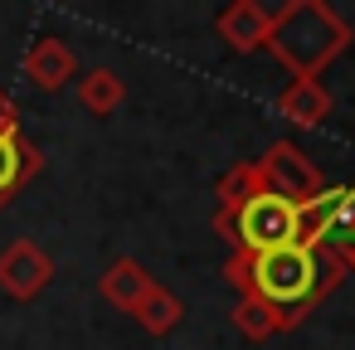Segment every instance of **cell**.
<instances>
[{
    "instance_id": "30bf717a",
    "label": "cell",
    "mask_w": 355,
    "mask_h": 350,
    "mask_svg": "<svg viewBox=\"0 0 355 350\" xmlns=\"http://www.w3.org/2000/svg\"><path fill=\"white\" fill-rule=\"evenodd\" d=\"M151 287H156V277H151L137 258H117V263L103 272V282H98V292H103L117 311H137V306L151 297Z\"/></svg>"
},
{
    "instance_id": "8fae6325",
    "label": "cell",
    "mask_w": 355,
    "mask_h": 350,
    "mask_svg": "<svg viewBox=\"0 0 355 350\" xmlns=\"http://www.w3.org/2000/svg\"><path fill=\"white\" fill-rule=\"evenodd\" d=\"M277 112H282L287 122H297V127H321V122L331 117V93H326L316 78H297V83L282 88Z\"/></svg>"
},
{
    "instance_id": "8992f818",
    "label": "cell",
    "mask_w": 355,
    "mask_h": 350,
    "mask_svg": "<svg viewBox=\"0 0 355 350\" xmlns=\"http://www.w3.org/2000/svg\"><path fill=\"white\" fill-rule=\"evenodd\" d=\"M49 277H54V258L40 243L15 238V243L0 248V292H6V297L30 301V297H40L49 287Z\"/></svg>"
},
{
    "instance_id": "e0dca14e",
    "label": "cell",
    "mask_w": 355,
    "mask_h": 350,
    "mask_svg": "<svg viewBox=\"0 0 355 350\" xmlns=\"http://www.w3.org/2000/svg\"><path fill=\"white\" fill-rule=\"evenodd\" d=\"M340 263H345V272H355V253H350V258H340Z\"/></svg>"
},
{
    "instance_id": "9c48e42d",
    "label": "cell",
    "mask_w": 355,
    "mask_h": 350,
    "mask_svg": "<svg viewBox=\"0 0 355 350\" xmlns=\"http://www.w3.org/2000/svg\"><path fill=\"white\" fill-rule=\"evenodd\" d=\"M73 73H78V59H73V49H69L64 40L40 35V40L30 44V54H25V78H30L35 88L59 93V88H64Z\"/></svg>"
},
{
    "instance_id": "6da1fadb",
    "label": "cell",
    "mask_w": 355,
    "mask_h": 350,
    "mask_svg": "<svg viewBox=\"0 0 355 350\" xmlns=\"http://www.w3.org/2000/svg\"><path fill=\"white\" fill-rule=\"evenodd\" d=\"M224 277L239 287V297H258L263 306L277 311L282 326L306 321L316 301H326L345 282V263L326 248H272V253H234Z\"/></svg>"
},
{
    "instance_id": "4fadbf2b",
    "label": "cell",
    "mask_w": 355,
    "mask_h": 350,
    "mask_svg": "<svg viewBox=\"0 0 355 350\" xmlns=\"http://www.w3.org/2000/svg\"><path fill=\"white\" fill-rule=\"evenodd\" d=\"M132 316H137V321H141L151 335H166V331H175V326H180V316H185V301H180L171 287H151V297H146V301H141Z\"/></svg>"
},
{
    "instance_id": "5b68a950",
    "label": "cell",
    "mask_w": 355,
    "mask_h": 350,
    "mask_svg": "<svg viewBox=\"0 0 355 350\" xmlns=\"http://www.w3.org/2000/svg\"><path fill=\"white\" fill-rule=\"evenodd\" d=\"M253 166H258V175H263V190L277 195V200H287V204H311V200L326 190L321 170H316L297 146H287V141L268 146V156H258Z\"/></svg>"
},
{
    "instance_id": "7a4b0ae2",
    "label": "cell",
    "mask_w": 355,
    "mask_h": 350,
    "mask_svg": "<svg viewBox=\"0 0 355 350\" xmlns=\"http://www.w3.org/2000/svg\"><path fill=\"white\" fill-rule=\"evenodd\" d=\"M263 49H272V59L297 78H316L326 73V64H336L350 49V25L326 0H287L282 10H272Z\"/></svg>"
},
{
    "instance_id": "ba28073f",
    "label": "cell",
    "mask_w": 355,
    "mask_h": 350,
    "mask_svg": "<svg viewBox=\"0 0 355 350\" xmlns=\"http://www.w3.org/2000/svg\"><path fill=\"white\" fill-rule=\"evenodd\" d=\"M40 146L25 132H0V209H6L35 175H40Z\"/></svg>"
},
{
    "instance_id": "277c9868",
    "label": "cell",
    "mask_w": 355,
    "mask_h": 350,
    "mask_svg": "<svg viewBox=\"0 0 355 350\" xmlns=\"http://www.w3.org/2000/svg\"><path fill=\"white\" fill-rule=\"evenodd\" d=\"M306 248H326L336 258L355 253V185H331L306 204V229H302Z\"/></svg>"
},
{
    "instance_id": "9a60e30c",
    "label": "cell",
    "mask_w": 355,
    "mask_h": 350,
    "mask_svg": "<svg viewBox=\"0 0 355 350\" xmlns=\"http://www.w3.org/2000/svg\"><path fill=\"white\" fill-rule=\"evenodd\" d=\"M234 326H239L248 340H268L272 331H282L277 311H272V306H263L258 297H239V306H234Z\"/></svg>"
},
{
    "instance_id": "2e32d148",
    "label": "cell",
    "mask_w": 355,
    "mask_h": 350,
    "mask_svg": "<svg viewBox=\"0 0 355 350\" xmlns=\"http://www.w3.org/2000/svg\"><path fill=\"white\" fill-rule=\"evenodd\" d=\"M0 132H20V112H15V103H10L6 88H0Z\"/></svg>"
},
{
    "instance_id": "7c38bea8",
    "label": "cell",
    "mask_w": 355,
    "mask_h": 350,
    "mask_svg": "<svg viewBox=\"0 0 355 350\" xmlns=\"http://www.w3.org/2000/svg\"><path fill=\"white\" fill-rule=\"evenodd\" d=\"M122 98H127V88H122V78L112 69H93L88 78H78V103L93 117H112L122 107Z\"/></svg>"
},
{
    "instance_id": "3957f363",
    "label": "cell",
    "mask_w": 355,
    "mask_h": 350,
    "mask_svg": "<svg viewBox=\"0 0 355 350\" xmlns=\"http://www.w3.org/2000/svg\"><path fill=\"white\" fill-rule=\"evenodd\" d=\"M219 234L234 243V253H272V248H292L302 243L306 229V204H287L277 195H258L243 209L214 214Z\"/></svg>"
},
{
    "instance_id": "5bb4252c",
    "label": "cell",
    "mask_w": 355,
    "mask_h": 350,
    "mask_svg": "<svg viewBox=\"0 0 355 350\" xmlns=\"http://www.w3.org/2000/svg\"><path fill=\"white\" fill-rule=\"evenodd\" d=\"M214 195H219V214H229V209H243L248 200H258V195H268V190H263L258 166H234V170L214 185Z\"/></svg>"
},
{
    "instance_id": "52a82bcc",
    "label": "cell",
    "mask_w": 355,
    "mask_h": 350,
    "mask_svg": "<svg viewBox=\"0 0 355 350\" xmlns=\"http://www.w3.org/2000/svg\"><path fill=\"white\" fill-rule=\"evenodd\" d=\"M268 25H272V10H263L258 0H234V6H224L219 20H214L219 40H224L229 49H239V54L263 49V44H268Z\"/></svg>"
}]
</instances>
